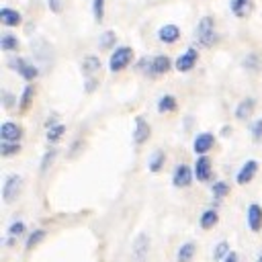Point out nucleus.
Returning a JSON list of instances; mask_svg holds the SVG:
<instances>
[{
    "instance_id": "obj_34",
    "label": "nucleus",
    "mask_w": 262,
    "mask_h": 262,
    "mask_svg": "<svg viewBox=\"0 0 262 262\" xmlns=\"http://www.w3.org/2000/svg\"><path fill=\"white\" fill-rule=\"evenodd\" d=\"M115 39H117V37H115V33H113V31H106V33L102 35V39H100V47H104V49H106V47L115 45Z\"/></svg>"
},
{
    "instance_id": "obj_1",
    "label": "nucleus",
    "mask_w": 262,
    "mask_h": 262,
    "mask_svg": "<svg viewBox=\"0 0 262 262\" xmlns=\"http://www.w3.org/2000/svg\"><path fill=\"white\" fill-rule=\"evenodd\" d=\"M133 59V49L123 45V47H117L113 53H111V59H108V70L115 74V72H121L125 70Z\"/></svg>"
},
{
    "instance_id": "obj_31",
    "label": "nucleus",
    "mask_w": 262,
    "mask_h": 262,
    "mask_svg": "<svg viewBox=\"0 0 262 262\" xmlns=\"http://www.w3.org/2000/svg\"><path fill=\"white\" fill-rule=\"evenodd\" d=\"M25 223L23 221H14L10 227H8V235H10V239H14V237H18V235H23L25 233Z\"/></svg>"
},
{
    "instance_id": "obj_14",
    "label": "nucleus",
    "mask_w": 262,
    "mask_h": 262,
    "mask_svg": "<svg viewBox=\"0 0 262 262\" xmlns=\"http://www.w3.org/2000/svg\"><path fill=\"white\" fill-rule=\"evenodd\" d=\"M248 227L252 231H260L262 229V207L252 203L248 207Z\"/></svg>"
},
{
    "instance_id": "obj_20",
    "label": "nucleus",
    "mask_w": 262,
    "mask_h": 262,
    "mask_svg": "<svg viewBox=\"0 0 262 262\" xmlns=\"http://www.w3.org/2000/svg\"><path fill=\"white\" fill-rule=\"evenodd\" d=\"M194 252H196V246H194L192 242H186V244H182V246L178 248L176 260H178V262H190L192 256H194Z\"/></svg>"
},
{
    "instance_id": "obj_8",
    "label": "nucleus",
    "mask_w": 262,
    "mask_h": 262,
    "mask_svg": "<svg viewBox=\"0 0 262 262\" xmlns=\"http://www.w3.org/2000/svg\"><path fill=\"white\" fill-rule=\"evenodd\" d=\"M0 137H2V141H18L23 137V129H20V125L6 121L0 125Z\"/></svg>"
},
{
    "instance_id": "obj_27",
    "label": "nucleus",
    "mask_w": 262,
    "mask_h": 262,
    "mask_svg": "<svg viewBox=\"0 0 262 262\" xmlns=\"http://www.w3.org/2000/svg\"><path fill=\"white\" fill-rule=\"evenodd\" d=\"M63 131H66V127H63V125H51V127L47 129V141L55 143V141L63 135Z\"/></svg>"
},
{
    "instance_id": "obj_25",
    "label": "nucleus",
    "mask_w": 262,
    "mask_h": 262,
    "mask_svg": "<svg viewBox=\"0 0 262 262\" xmlns=\"http://www.w3.org/2000/svg\"><path fill=\"white\" fill-rule=\"evenodd\" d=\"M33 94H35V88H33V86H25L23 96H20V102H18V108H20V111H27V108H29V104H31V100H33Z\"/></svg>"
},
{
    "instance_id": "obj_38",
    "label": "nucleus",
    "mask_w": 262,
    "mask_h": 262,
    "mask_svg": "<svg viewBox=\"0 0 262 262\" xmlns=\"http://www.w3.org/2000/svg\"><path fill=\"white\" fill-rule=\"evenodd\" d=\"M223 262H239V258H237V254H235V252H231V250H229V254L223 258Z\"/></svg>"
},
{
    "instance_id": "obj_37",
    "label": "nucleus",
    "mask_w": 262,
    "mask_h": 262,
    "mask_svg": "<svg viewBox=\"0 0 262 262\" xmlns=\"http://www.w3.org/2000/svg\"><path fill=\"white\" fill-rule=\"evenodd\" d=\"M47 4H49V8L53 12H59L61 10V0H47Z\"/></svg>"
},
{
    "instance_id": "obj_13",
    "label": "nucleus",
    "mask_w": 262,
    "mask_h": 262,
    "mask_svg": "<svg viewBox=\"0 0 262 262\" xmlns=\"http://www.w3.org/2000/svg\"><path fill=\"white\" fill-rule=\"evenodd\" d=\"M149 137V123L143 117H135V131H133V141L137 145L145 143Z\"/></svg>"
},
{
    "instance_id": "obj_11",
    "label": "nucleus",
    "mask_w": 262,
    "mask_h": 262,
    "mask_svg": "<svg viewBox=\"0 0 262 262\" xmlns=\"http://www.w3.org/2000/svg\"><path fill=\"white\" fill-rule=\"evenodd\" d=\"M213 143H215V137H213L211 133H199V135L194 137L192 149H194V154L205 156V154H207V151L213 147Z\"/></svg>"
},
{
    "instance_id": "obj_5",
    "label": "nucleus",
    "mask_w": 262,
    "mask_h": 262,
    "mask_svg": "<svg viewBox=\"0 0 262 262\" xmlns=\"http://www.w3.org/2000/svg\"><path fill=\"white\" fill-rule=\"evenodd\" d=\"M147 252H149V237L145 233H139L131 246V258L133 262H145L147 258Z\"/></svg>"
},
{
    "instance_id": "obj_17",
    "label": "nucleus",
    "mask_w": 262,
    "mask_h": 262,
    "mask_svg": "<svg viewBox=\"0 0 262 262\" xmlns=\"http://www.w3.org/2000/svg\"><path fill=\"white\" fill-rule=\"evenodd\" d=\"M20 12L18 10H12V8H2L0 10V23L6 25V27H16L20 25Z\"/></svg>"
},
{
    "instance_id": "obj_24",
    "label": "nucleus",
    "mask_w": 262,
    "mask_h": 262,
    "mask_svg": "<svg viewBox=\"0 0 262 262\" xmlns=\"http://www.w3.org/2000/svg\"><path fill=\"white\" fill-rule=\"evenodd\" d=\"M0 45H2L4 51H14V49H18V39L12 37L10 33H4L2 39H0Z\"/></svg>"
},
{
    "instance_id": "obj_28",
    "label": "nucleus",
    "mask_w": 262,
    "mask_h": 262,
    "mask_svg": "<svg viewBox=\"0 0 262 262\" xmlns=\"http://www.w3.org/2000/svg\"><path fill=\"white\" fill-rule=\"evenodd\" d=\"M227 192H229V186H227L225 182H221V180H217V182L213 184V188H211V194H213L215 199H223V196H227Z\"/></svg>"
},
{
    "instance_id": "obj_6",
    "label": "nucleus",
    "mask_w": 262,
    "mask_h": 262,
    "mask_svg": "<svg viewBox=\"0 0 262 262\" xmlns=\"http://www.w3.org/2000/svg\"><path fill=\"white\" fill-rule=\"evenodd\" d=\"M196 59H199V53H196V49L194 47H188L178 59H176V70L178 72H190L194 66H196Z\"/></svg>"
},
{
    "instance_id": "obj_36",
    "label": "nucleus",
    "mask_w": 262,
    "mask_h": 262,
    "mask_svg": "<svg viewBox=\"0 0 262 262\" xmlns=\"http://www.w3.org/2000/svg\"><path fill=\"white\" fill-rule=\"evenodd\" d=\"M2 96H4V100H2V102H4V106H6V108H10V106L14 104V100H12L14 96H12L10 92H6V90H2Z\"/></svg>"
},
{
    "instance_id": "obj_26",
    "label": "nucleus",
    "mask_w": 262,
    "mask_h": 262,
    "mask_svg": "<svg viewBox=\"0 0 262 262\" xmlns=\"http://www.w3.org/2000/svg\"><path fill=\"white\" fill-rule=\"evenodd\" d=\"M18 151H20L18 141H2V145H0V154L2 156H14Z\"/></svg>"
},
{
    "instance_id": "obj_16",
    "label": "nucleus",
    "mask_w": 262,
    "mask_h": 262,
    "mask_svg": "<svg viewBox=\"0 0 262 262\" xmlns=\"http://www.w3.org/2000/svg\"><path fill=\"white\" fill-rule=\"evenodd\" d=\"M170 68H172V61H170L168 55H156L149 61V72L151 74H166Z\"/></svg>"
},
{
    "instance_id": "obj_7",
    "label": "nucleus",
    "mask_w": 262,
    "mask_h": 262,
    "mask_svg": "<svg viewBox=\"0 0 262 262\" xmlns=\"http://www.w3.org/2000/svg\"><path fill=\"white\" fill-rule=\"evenodd\" d=\"M190 182H192V170L188 166L180 164L172 174V184L176 188H186V186H190Z\"/></svg>"
},
{
    "instance_id": "obj_29",
    "label": "nucleus",
    "mask_w": 262,
    "mask_h": 262,
    "mask_svg": "<svg viewBox=\"0 0 262 262\" xmlns=\"http://www.w3.org/2000/svg\"><path fill=\"white\" fill-rule=\"evenodd\" d=\"M227 254H229V244H227V242H219V244L215 246V250H213V258H215V260H223Z\"/></svg>"
},
{
    "instance_id": "obj_12",
    "label": "nucleus",
    "mask_w": 262,
    "mask_h": 262,
    "mask_svg": "<svg viewBox=\"0 0 262 262\" xmlns=\"http://www.w3.org/2000/svg\"><path fill=\"white\" fill-rule=\"evenodd\" d=\"M12 68H14L25 80H29V82L39 76V70H37L33 63H29L27 59H16V61H12Z\"/></svg>"
},
{
    "instance_id": "obj_10",
    "label": "nucleus",
    "mask_w": 262,
    "mask_h": 262,
    "mask_svg": "<svg viewBox=\"0 0 262 262\" xmlns=\"http://www.w3.org/2000/svg\"><path fill=\"white\" fill-rule=\"evenodd\" d=\"M256 172H258V162H256V160H248V162L239 168V172H237V176H235L237 184H248V182H252V178L256 176Z\"/></svg>"
},
{
    "instance_id": "obj_22",
    "label": "nucleus",
    "mask_w": 262,
    "mask_h": 262,
    "mask_svg": "<svg viewBox=\"0 0 262 262\" xmlns=\"http://www.w3.org/2000/svg\"><path fill=\"white\" fill-rule=\"evenodd\" d=\"M176 108V98L172 94H164L160 100H158V111L160 113H170Z\"/></svg>"
},
{
    "instance_id": "obj_3",
    "label": "nucleus",
    "mask_w": 262,
    "mask_h": 262,
    "mask_svg": "<svg viewBox=\"0 0 262 262\" xmlns=\"http://www.w3.org/2000/svg\"><path fill=\"white\" fill-rule=\"evenodd\" d=\"M82 74H84V78H86V90H88V92L94 90L96 78H98V74H100V61H98V57H94V55L84 57V59H82Z\"/></svg>"
},
{
    "instance_id": "obj_15",
    "label": "nucleus",
    "mask_w": 262,
    "mask_h": 262,
    "mask_svg": "<svg viewBox=\"0 0 262 262\" xmlns=\"http://www.w3.org/2000/svg\"><path fill=\"white\" fill-rule=\"evenodd\" d=\"M229 6H231V12L237 18H244L254 10V0H231Z\"/></svg>"
},
{
    "instance_id": "obj_32",
    "label": "nucleus",
    "mask_w": 262,
    "mask_h": 262,
    "mask_svg": "<svg viewBox=\"0 0 262 262\" xmlns=\"http://www.w3.org/2000/svg\"><path fill=\"white\" fill-rule=\"evenodd\" d=\"M92 12H94V18L100 23L104 18V0H94L92 4Z\"/></svg>"
},
{
    "instance_id": "obj_18",
    "label": "nucleus",
    "mask_w": 262,
    "mask_h": 262,
    "mask_svg": "<svg viewBox=\"0 0 262 262\" xmlns=\"http://www.w3.org/2000/svg\"><path fill=\"white\" fill-rule=\"evenodd\" d=\"M158 37H160V41H164V43H174V41L180 37V29H178L176 25H164V27L158 31Z\"/></svg>"
},
{
    "instance_id": "obj_4",
    "label": "nucleus",
    "mask_w": 262,
    "mask_h": 262,
    "mask_svg": "<svg viewBox=\"0 0 262 262\" xmlns=\"http://www.w3.org/2000/svg\"><path fill=\"white\" fill-rule=\"evenodd\" d=\"M23 190V178L18 174H10L6 180H4V186H2V199L4 203H12Z\"/></svg>"
},
{
    "instance_id": "obj_19",
    "label": "nucleus",
    "mask_w": 262,
    "mask_h": 262,
    "mask_svg": "<svg viewBox=\"0 0 262 262\" xmlns=\"http://www.w3.org/2000/svg\"><path fill=\"white\" fill-rule=\"evenodd\" d=\"M254 104H256L254 98H246V100H242V102L237 104V108H235V119L246 121V119L254 113Z\"/></svg>"
},
{
    "instance_id": "obj_9",
    "label": "nucleus",
    "mask_w": 262,
    "mask_h": 262,
    "mask_svg": "<svg viewBox=\"0 0 262 262\" xmlns=\"http://www.w3.org/2000/svg\"><path fill=\"white\" fill-rule=\"evenodd\" d=\"M194 176L199 182H207L211 178V160L207 156H199L194 162Z\"/></svg>"
},
{
    "instance_id": "obj_30",
    "label": "nucleus",
    "mask_w": 262,
    "mask_h": 262,
    "mask_svg": "<svg viewBox=\"0 0 262 262\" xmlns=\"http://www.w3.org/2000/svg\"><path fill=\"white\" fill-rule=\"evenodd\" d=\"M43 237H45V229H35V231L29 235V239H27V248H29V250L35 248Z\"/></svg>"
},
{
    "instance_id": "obj_39",
    "label": "nucleus",
    "mask_w": 262,
    "mask_h": 262,
    "mask_svg": "<svg viewBox=\"0 0 262 262\" xmlns=\"http://www.w3.org/2000/svg\"><path fill=\"white\" fill-rule=\"evenodd\" d=\"M258 262H262V254H260V258H258Z\"/></svg>"
},
{
    "instance_id": "obj_23",
    "label": "nucleus",
    "mask_w": 262,
    "mask_h": 262,
    "mask_svg": "<svg viewBox=\"0 0 262 262\" xmlns=\"http://www.w3.org/2000/svg\"><path fill=\"white\" fill-rule=\"evenodd\" d=\"M164 160H166L164 151H154V156H151V158H149V162H147L149 172H160V170H162V166H164Z\"/></svg>"
},
{
    "instance_id": "obj_21",
    "label": "nucleus",
    "mask_w": 262,
    "mask_h": 262,
    "mask_svg": "<svg viewBox=\"0 0 262 262\" xmlns=\"http://www.w3.org/2000/svg\"><path fill=\"white\" fill-rule=\"evenodd\" d=\"M217 221H219V213H217L215 209L203 211V215H201V227H203V229H211Z\"/></svg>"
},
{
    "instance_id": "obj_2",
    "label": "nucleus",
    "mask_w": 262,
    "mask_h": 262,
    "mask_svg": "<svg viewBox=\"0 0 262 262\" xmlns=\"http://www.w3.org/2000/svg\"><path fill=\"white\" fill-rule=\"evenodd\" d=\"M196 39L205 47H211L215 43L217 35H215V20H213V16H203L201 18V23L196 27Z\"/></svg>"
},
{
    "instance_id": "obj_35",
    "label": "nucleus",
    "mask_w": 262,
    "mask_h": 262,
    "mask_svg": "<svg viewBox=\"0 0 262 262\" xmlns=\"http://www.w3.org/2000/svg\"><path fill=\"white\" fill-rule=\"evenodd\" d=\"M53 158H55V149H49V151L43 156V162H41V170H43V172H45V170H47V166L53 162Z\"/></svg>"
},
{
    "instance_id": "obj_33",
    "label": "nucleus",
    "mask_w": 262,
    "mask_h": 262,
    "mask_svg": "<svg viewBox=\"0 0 262 262\" xmlns=\"http://www.w3.org/2000/svg\"><path fill=\"white\" fill-rule=\"evenodd\" d=\"M252 139L254 141H260L262 139V119H256L252 123Z\"/></svg>"
}]
</instances>
